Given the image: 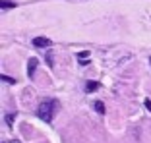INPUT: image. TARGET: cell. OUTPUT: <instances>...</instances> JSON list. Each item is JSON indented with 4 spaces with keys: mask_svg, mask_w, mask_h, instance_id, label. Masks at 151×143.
Returning <instances> with one entry per match:
<instances>
[{
    "mask_svg": "<svg viewBox=\"0 0 151 143\" xmlns=\"http://www.w3.org/2000/svg\"><path fill=\"white\" fill-rule=\"evenodd\" d=\"M95 110H97L99 114H105V104H103L101 101H97V103H95Z\"/></svg>",
    "mask_w": 151,
    "mask_h": 143,
    "instance_id": "cell-7",
    "label": "cell"
},
{
    "mask_svg": "<svg viewBox=\"0 0 151 143\" xmlns=\"http://www.w3.org/2000/svg\"><path fill=\"white\" fill-rule=\"evenodd\" d=\"M149 64H151V58H149Z\"/></svg>",
    "mask_w": 151,
    "mask_h": 143,
    "instance_id": "cell-13",
    "label": "cell"
},
{
    "mask_svg": "<svg viewBox=\"0 0 151 143\" xmlns=\"http://www.w3.org/2000/svg\"><path fill=\"white\" fill-rule=\"evenodd\" d=\"M6 122L12 126V124H14V114H8V116H6Z\"/></svg>",
    "mask_w": 151,
    "mask_h": 143,
    "instance_id": "cell-10",
    "label": "cell"
},
{
    "mask_svg": "<svg viewBox=\"0 0 151 143\" xmlns=\"http://www.w3.org/2000/svg\"><path fill=\"white\" fill-rule=\"evenodd\" d=\"M78 58H80V64H85L89 60V52H87V50H83V52L78 54Z\"/></svg>",
    "mask_w": 151,
    "mask_h": 143,
    "instance_id": "cell-5",
    "label": "cell"
},
{
    "mask_svg": "<svg viewBox=\"0 0 151 143\" xmlns=\"http://www.w3.org/2000/svg\"><path fill=\"white\" fill-rule=\"evenodd\" d=\"M12 143H22V141H18V139H12Z\"/></svg>",
    "mask_w": 151,
    "mask_h": 143,
    "instance_id": "cell-12",
    "label": "cell"
},
{
    "mask_svg": "<svg viewBox=\"0 0 151 143\" xmlns=\"http://www.w3.org/2000/svg\"><path fill=\"white\" fill-rule=\"evenodd\" d=\"M2 81H6V83H16V79H14V77H8V76H2Z\"/></svg>",
    "mask_w": 151,
    "mask_h": 143,
    "instance_id": "cell-8",
    "label": "cell"
},
{
    "mask_svg": "<svg viewBox=\"0 0 151 143\" xmlns=\"http://www.w3.org/2000/svg\"><path fill=\"white\" fill-rule=\"evenodd\" d=\"M47 62H49V66H52V64H54V60H52V54H47Z\"/></svg>",
    "mask_w": 151,
    "mask_h": 143,
    "instance_id": "cell-9",
    "label": "cell"
},
{
    "mask_svg": "<svg viewBox=\"0 0 151 143\" xmlns=\"http://www.w3.org/2000/svg\"><path fill=\"white\" fill-rule=\"evenodd\" d=\"M37 58H29V64H27V76L29 77H33L35 76V68H37Z\"/></svg>",
    "mask_w": 151,
    "mask_h": 143,
    "instance_id": "cell-3",
    "label": "cell"
},
{
    "mask_svg": "<svg viewBox=\"0 0 151 143\" xmlns=\"http://www.w3.org/2000/svg\"><path fill=\"white\" fill-rule=\"evenodd\" d=\"M56 108H58V103L54 99H45L43 103L37 107V116L43 118L45 122H52L54 114H56Z\"/></svg>",
    "mask_w": 151,
    "mask_h": 143,
    "instance_id": "cell-1",
    "label": "cell"
},
{
    "mask_svg": "<svg viewBox=\"0 0 151 143\" xmlns=\"http://www.w3.org/2000/svg\"><path fill=\"white\" fill-rule=\"evenodd\" d=\"M145 107H147V110H151V99H145Z\"/></svg>",
    "mask_w": 151,
    "mask_h": 143,
    "instance_id": "cell-11",
    "label": "cell"
},
{
    "mask_svg": "<svg viewBox=\"0 0 151 143\" xmlns=\"http://www.w3.org/2000/svg\"><path fill=\"white\" fill-rule=\"evenodd\" d=\"M16 6H18L16 2H10V0H2V8H4V10H8V8H16Z\"/></svg>",
    "mask_w": 151,
    "mask_h": 143,
    "instance_id": "cell-6",
    "label": "cell"
},
{
    "mask_svg": "<svg viewBox=\"0 0 151 143\" xmlns=\"http://www.w3.org/2000/svg\"><path fill=\"white\" fill-rule=\"evenodd\" d=\"M33 45L35 46H50L52 41H49L47 37H35V39H33Z\"/></svg>",
    "mask_w": 151,
    "mask_h": 143,
    "instance_id": "cell-2",
    "label": "cell"
},
{
    "mask_svg": "<svg viewBox=\"0 0 151 143\" xmlns=\"http://www.w3.org/2000/svg\"><path fill=\"white\" fill-rule=\"evenodd\" d=\"M99 87H101L99 81H87V83H85V91H87V93H95Z\"/></svg>",
    "mask_w": 151,
    "mask_h": 143,
    "instance_id": "cell-4",
    "label": "cell"
}]
</instances>
